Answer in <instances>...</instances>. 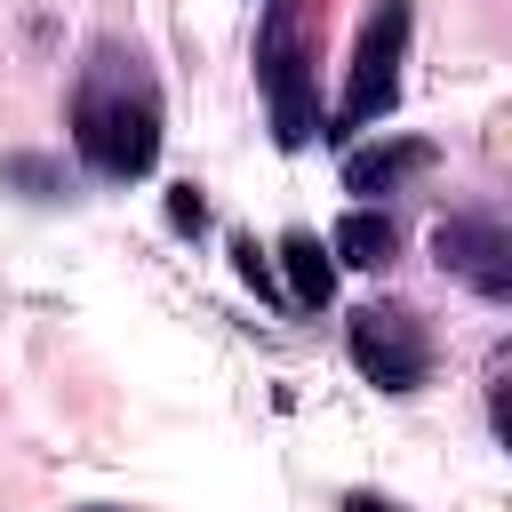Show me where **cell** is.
Listing matches in <instances>:
<instances>
[{"mask_svg": "<svg viewBox=\"0 0 512 512\" xmlns=\"http://www.w3.org/2000/svg\"><path fill=\"white\" fill-rule=\"evenodd\" d=\"M88 512H112V504H88Z\"/></svg>", "mask_w": 512, "mask_h": 512, "instance_id": "cell-13", "label": "cell"}, {"mask_svg": "<svg viewBox=\"0 0 512 512\" xmlns=\"http://www.w3.org/2000/svg\"><path fill=\"white\" fill-rule=\"evenodd\" d=\"M72 144L104 184H136L160 160V80L144 72L136 48L96 40L72 88Z\"/></svg>", "mask_w": 512, "mask_h": 512, "instance_id": "cell-1", "label": "cell"}, {"mask_svg": "<svg viewBox=\"0 0 512 512\" xmlns=\"http://www.w3.org/2000/svg\"><path fill=\"white\" fill-rule=\"evenodd\" d=\"M432 168V144H416V136H400V144H368V152H352L344 160V192H392V184H408V176H424Z\"/></svg>", "mask_w": 512, "mask_h": 512, "instance_id": "cell-6", "label": "cell"}, {"mask_svg": "<svg viewBox=\"0 0 512 512\" xmlns=\"http://www.w3.org/2000/svg\"><path fill=\"white\" fill-rule=\"evenodd\" d=\"M168 216H176L184 232H200V224H208V200H200L192 184H176V192H168Z\"/></svg>", "mask_w": 512, "mask_h": 512, "instance_id": "cell-10", "label": "cell"}, {"mask_svg": "<svg viewBox=\"0 0 512 512\" xmlns=\"http://www.w3.org/2000/svg\"><path fill=\"white\" fill-rule=\"evenodd\" d=\"M400 64H408V0H376L368 24H360V48H352V72H344V104L320 136H352L368 120H384L400 104Z\"/></svg>", "mask_w": 512, "mask_h": 512, "instance_id": "cell-3", "label": "cell"}, {"mask_svg": "<svg viewBox=\"0 0 512 512\" xmlns=\"http://www.w3.org/2000/svg\"><path fill=\"white\" fill-rule=\"evenodd\" d=\"M240 272H248L256 288H272V272H264V256H256V240H240Z\"/></svg>", "mask_w": 512, "mask_h": 512, "instance_id": "cell-11", "label": "cell"}, {"mask_svg": "<svg viewBox=\"0 0 512 512\" xmlns=\"http://www.w3.org/2000/svg\"><path fill=\"white\" fill-rule=\"evenodd\" d=\"M344 344H352V368L368 384H384V392H416L432 376V336H424V320L408 304H360Z\"/></svg>", "mask_w": 512, "mask_h": 512, "instance_id": "cell-4", "label": "cell"}, {"mask_svg": "<svg viewBox=\"0 0 512 512\" xmlns=\"http://www.w3.org/2000/svg\"><path fill=\"white\" fill-rule=\"evenodd\" d=\"M392 248H400V232H392V216H376V208H352V216L328 232V256H344V264H360V272H384Z\"/></svg>", "mask_w": 512, "mask_h": 512, "instance_id": "cell-8", "label": "cell"}, {"mask_svg": "<svg viewBox=\"0 0 512 512\" xmlns=\"http://www.w3.org/2000/svg\"><path fill=\"white\" fill-rule=\"evenodd\" d=\"M344 512H408V504H392V496H352Z\"/></svg>", "mask_w": 512, "mask_h": 512, "instance_id": "cell-12", "label": "cell"}, {"mask_svg": "<svg viewBox=\"0 0 512 512\" xmlns=\"http://www.w3.org/2000/svg\"><path fill=\"white\" fill-rule=\"evenodd\" d=\"M0 176H8V184H32L40 200L56 192V168H48V160H0Z\"/></svg>", "mask_w": 512, "mask_h": 512, "instance_id": "cell-9", "label": "cell"}, {"mask_svg": "<svg viewBox=\"0 0 512 512\" xmlns=\"http://www.w3.org/2000/svg\"><path fill=\"white\" fill-rule=\"evenodd\" d=\"M432 256H440V272L472 280L488 304L512 296V232H504L496 216H448V224L432 232Z\"/></svg>", "mask_w": 512, "mask_h": 512, "instance_id": "cell-5", "label": "cell"}, {"mask_svg": "<svg viewBox=\"0 0 512 512\" xmlns=\"http://www.w3.org/2000/svg\"><path fill=\"white\" fill-rule=\"evenodd\" d=\"M256 80L272 104V136L296 152L320 136V88H312V48H304V0H272L264 8V40H256Z\"/></svg>", "mask_w": 512, "mask_h": 512, "instance_id": "cell-2", "label": "cell"}, {"mask_svg": "<svg viewBox=\"0 0 512 512\" xmlns=\"http://www.w3.org/2000/svg\"><path fill=\"white\" fill-rule=\"evenodd\" d=\"M280 264H288V304H296V312H320V304L336 296V264H328V248H320L312 232H288V240H280Z\"/></svg>", "mask_w": 512, "mask_h": 512, "instance_id": "cell-7", "label": "cell"}]
</instances>
